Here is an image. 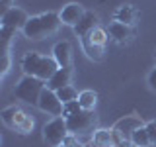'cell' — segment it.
<instances>
[{
    "mask_svg": "<svg viewBox=\"0 0 156 147\" xmlns=\"http://www.w3.org/2000/svg\"><path fill=\"white\" fill-rule=\"evenodd\" d=\"M131 143L135 147H150L152 145V141H150V135L148 131H146V127H139V130H135L133 137H131Z\"/></svg>",
    "mask_w": 156,
    "mask_h": 147,
    "instance_id": "cell-19",
    "label": "cell"
},
{
    "mask_svg": "<svg viewBox=\"0 0 156 147\" xmlns=\"http://www.w3.org/2000/svg\"><path fill=\"white\" fill-rule=\"evenodd\" d=\"M53 59L58 63L61 69H70L72 63V47L68 41H58L55 47H53Z\"/></svg>",
    "mask_w": 156,
    "mask_h": 147,
    "instance_id": "cell-12",
    "label": "cell"
},
{
    "mask_svg": "<svg viewBox=\"0 0 156 147\" xmlns=\"http://www.w3.org/2000/svg\"><path fill=\"white\" fill-rule=\"evenodd\" d=\"M68 135H70V131H68L66 120L62 116L53 118L51 122H47V124L43 126V139H45V143L51 145V147L62 145Z\"/></svg>",
    "mask_w": 156,
    "mask_h": 147,
    "instance_id": "cell-6",
    "label": "cell"
},
{
    "mask_svg": "<svg viewBox=\"0 0 156 147\" xmlns=\"http://www.w3.org/2000/svg\"><path fill=\"white\" fill-rule=\"evenodd\" d=\"M96 102H98V94L94 90H82L78 94V104H80L82 110H94L96 108Z\"/></svg>",
    "mask_w": 156,
    "mask_h": 147,
    "instance_id": "cell-17",
    "label": "cell"
},
{
    "mask_svg": "<svg viewBox=\"0 0 156 147\" xmlns=\"http://www.w3.org/2000/svg\"><path fill=\"white\" fill-rule=\"evenodd\" d=\"M0 22H2V28H12V29H23L26 28V24L29 22V16L26 14V10L22 8H10L6 12H2V18H0Z\"/></svg>",
    "mask_w": 156,
    "mask_h": 147,
    "instance_id": "cell-10",
    "label": "cell"
},
{
    "mask_svg": "<svg viewBox=\"0 0 156 147\" xmlns=\"http://www.w3.org/2000/svg\"><path fill=\"white\" fill-rule=\"evenodd\" d=\"M0 4H2V8H4V12L10 8H14V0H0Z\"/></svg>",
    "mask_w": 156,
    "mask_h": 147,
    "instance_id": "cell-26",
    "label": "cell"
},
{
    "mask_svg": "<svg viewBox=\"0 0 156 147\" xmlns=\"http://www.w3.org/2000/svg\"><path fill=\"white\" fill-rule=\"evenodd\" d=\"M100 26V18H98V14H94V12H86L84 14V18L80 20V22L74 26V33L80 39H84L90 32H94V29Z\"/></svg>",
    "mask_w": 156,
    "mask_h": 147,
    "instance_id": "cell-13",
    "label": "cell"
},
{
    "mask_svg": "<svg viewBox=\"0 0 156 147\" xmlns=\"http://www.w3.org/2000/svg\"><path fill=\"white\" fill-rule=\"evenodd\" d=\"M143 127V122L136 116H125L123 120H119L117 124L111 127V134H113V139H123V141H131L135 130Z\"/></svg>",
    "mask_w": 156,
    "mask_h": 147,
    "instance_id": "cell-8",
    "label": "cell"
},
{
    "mask_svg": "<svg viewBox=\"0 0 156 147\" xmlns=\"http://www.w3.org/2000/svg\"><path fill=\"white\" fill-rule=\"evenodd\" d=\"M78 110H82L80 108V104H78V100H72V102H68V104H65L62 106V118H70V116H74Z\"/></svg>",
    "mask_w": 156,
    "mask_h": 147,
    "instance_id": "cell-22",
    "label": "cell"
},
{
    "mask_svg": "<svg viewBox=\"0 0 156 147\" xmlns=\"http://www.w3.org/2000/svg\"><path fill=\"white\" fill-rule=\"evenodd\" d=\"M16 33V29L12 28H2L0 29V53H10V43H12V37Z\"/></svg>",
    "mask_w": 156,
    "mask_h": 147,
    "instance_id": "cell-20",
    "label": "cell"
},
{
    "mask_svg": "<svg viewBox=\"0 0 156 147\" xmlns=\"http://www.w3.org/2000/svg\"><path fill=\"white\" fill-rule=\"evenodd\" d=\"M94 145L98 147H113V134L111 130H98L94 131Z\"/></svg>",
    "mask_w": 156,
    "mask_h": 147,
    "instance_id": "cell-18",
    "label": "cell"
},
{
    "mask_svg": "<svg viewBox=\"0 0 156 147\" xmlns=\"http://www.w3.org/2000/svg\"><path fill=\"white\" fill-rule=\"evenodd\" d=\"M2 118L4 126L10 127V130L18 131V134H29V131H33V126H35V122H33V118L27 114L26 110H22L20 106H8L2 110Z\"/></svg>",
    "mask_w": 156,
    "mask_h": 147,
    "instance_id": "cell-3",
    "label": "cell"
},
{
    "mask_svg": "<svg viewBox=\"0 0 156 147\" xmlns=\"http://www.w3.org/2000/svg\"><path fill=\"white\" fill-rule=\"evenodd\" d=\"M107 39H109L107 29L98 26L94 32H90L84 39H80V41H82V47H84V53L92 59V61H101L105 45H107Z\"/></svg>",
    "mask_w": 156,
    "mask_h": 147,
    "instance_id": "cell-5",
    "label": "cell"
},
{
    "mask_svg": "<svg viewBox=\"0 0 156 147\" xmlns=\"http://www.w3.org/2000/svg\"><path fill=\"white\" fill-rule=\"evenodd\" d=\"M61 26H62V20H61L58 14L45 12V14H39V16H31L22 32H23V36H26L27 39L39 41V39L55 33Z\"/></svg>",
    "mask_w": 156,
    "mask_h": 147,
    "instance_id": "cell-2",
    "label": "cell"
},
{
    "mask_svg": "<svg viewBox=\"0 0 156 147\" xmlns=\"http://www.w3.org/2000/svg\"><path fill=\"white\" fill-rule=\"evenodd\" d=\"M107 33H109V37L115 39L117 43H125L135 36V28L127 26V24H121V22H113L107 28Z\"/></svg>",
    "mask_w": 156,
    "mask_h": 147,
    "instance_id": "cell-14",
    "label": "cell"
},
{
    "mask_svg": "<svg viewBox=\"0 0 156 147\" xmlns=\"http://www.w3.org/2000/svg\"><path fill=\"white\" fill-rule=\"evenodd\" d=\"M84 14H86V10H84L82 4L70 2V4H66V6L61 10V14H58V16H61V20H62V24H65V26L74 28L76 24L84 18Z\"/></svg>",
    "mask_w": 156,
    "mask_h": 147,
    "instance_id": "cell-11",
    "label": "cell"
},
{
    "mask_svg": "<svg viewBox=\"0 0 156 147\" xmlns=\"http://www.w3.org/2000/svg\"><path fill=\"white\" fill-rule=\"evenodd\" d=\"M45 86H47V82L41 81V78L23 75L20 78V82L16 85V88H14V94H16L18 100L26 102V104H35L37 106L39 96H41L43 90H45Z\"/></svg>",
    "mask_w": 156,
    "mask_h": 147,
    "instance_id": "cell-4",
    "label": "cell"
},
{
    "mask_svg": "<svg viewBox=\"0 0 156 147\" xmlns=\"http://www.w3.org/2000/svg\"><path fill=\"white\" fill-rule=\"evenodd\" d=\"M66 126H68V131L72 135L86 134V131H90L96 126V116L90 110H78L74 116L66 118Z\"/></svg>",
    "mask_w": 156,
    "mask_h": 147,
    "instance_id": "cell-7",
    "label": "cell"
},
{
    "mask_svg": "<svg viewBox=\"0 0 156 147\" xmlns=\"http://www.w3.org/2000/svg\"><path fill=\"white\" fill-rule=\"evenodd\" d=\"M8 71H10V53H4L2 55V65H0V75L6 77Z\"/></svg>",
    "mask_w": 156,
    "mask_h": 147,
    "instance_id": "cell-24",
    "label": "cell"
},
{
    "mask_svg": "<svg viewBox=\"0 0 156 147\" xmlns=\"http://www.w3.org/2000/svg\"><path fill=\"white\" fill-rule=\"evenodd\" d=\"M70 77H72L70 69H58L55 75L47 81V88H49V90H55V92L61 90V88H65V86L70 85Z\"/></svg>",
    "mask_w": 156,
    "mask_h": 147,
    "instance_id": "cell-15",
    "label": "cell"
},
{
    "mask_svg": "<svg viewBox=\"0 0 156 147\" xmlns=\"http://www.w3.org/2000/svg\"><path fill=\"white\" fill-rule=\"evenodd\" d=\"M20 65H22L23 75L41 78V81H45V82L61 69L58 63L53 57H45V55H41V53H37V51H27L26 55L22 57Z\"/></svg>",
    "mask_w": 156,
    "mask_h": 147,
    "instance_id": "cell-1",
    "label": "cell"
},
{
    "mask_svg": "<svg viewBox=\"0 0 156 147\" xmlns=\"http://www.w3.org/2000/svg\"><path fill=\"white\" fill-rule=\"evenodd\" d=\"M57 96L61 98L62 104H68V102H72V100H78V92L74 90V86H70V85L61 88V90H57Z\"/></svg>",
    "mask_w": 156,
    "mask_h": 147,
    "instance_id": "cell-21",
    "label": "cell"
},
{
    "mask_svg": "<svg viewBox=\"0 0 156 147\" xmlns=\"http://www.w3.org/2000/svg\"><path fill=\"white\" fill-rule=\"evenodd\" d=\"M148 85L152 90H156V69H152V73L148 75Z\"/></svg>",
    "mask_w": 156,
    "mask_h": 147,
    "instance_id": "cell-25",
    "label": "cell"
},
{
    "mask_svg": "<svg viewBox=\"0 0 156 147\" xmlns=\"http://www.w3.org/2000/svg\"><path fill=\"white\" fill-rule=\"evenodd\" d=\"M135 8L131 6V4H123V6H119L115 10V22H121V24H127V26H133L135 22Z\"/></svg>",
    "mask_w": 156,
    "mask_h": 147,
    "instance_id": "cell-16",
    "label": "cell"
},
{
    "mask_svg": "<svg viewBox=\"0 0 156 147\" xmlns=\"http://www.w3.org/2000/svg\"><path fill=\"white\" fill-rule=\"evenodd\" d=\"M62 102H61V98L57 96V92L55 90H49V88L45 86V90L41 92V96H39V102H37V108L41 112H45V114L49 116H62Z\"/></svg>",
    "mask_w": 156,
    "mask_h": 147,
    "instance_id": "cell-9",
    "label": "cell"
},
{
    "mask_svg": "<svg viewBox=\"0 0 156 147\" xmlns=\"http://www.w3.org/2000/svg\"><path fill=\"white\" fill-rule=\"evenodd\" d=\"M144 127H146V131H148V135H150V141H152V145H156V120L146 122Z\"/></svg>",
    "mask_w": 156,
    "mask_h": 147,
    "instance_id": "cell-23",
    "label": "cell"
}]
</instances>
